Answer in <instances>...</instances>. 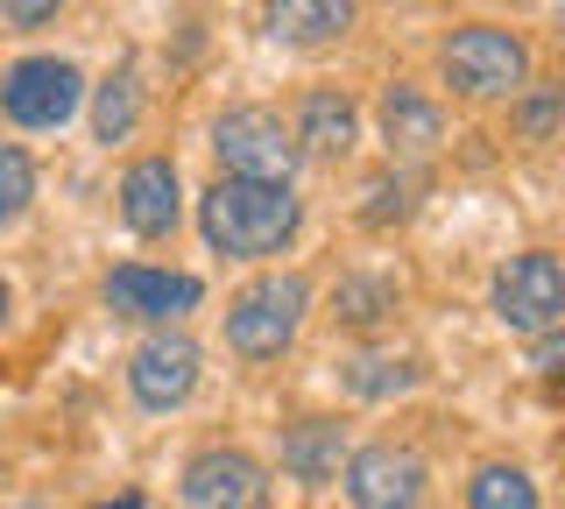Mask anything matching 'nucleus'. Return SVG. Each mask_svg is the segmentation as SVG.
I'll list each match as a JSON object with an SVG mask.
<instances>
[{
  "label": "nucleus",
  "mask_w": 565,
  "mask_h": 509,
  "mask_svg": "<svg viewBox=\"0 0 565 509\" xmlns=\"http://www.w3.org/2000/svg\"><path fill=\"white\" fill-rule=\"evenodd\" d=\"M205 241L220 255H276L297 234V199L290 184H255V178H220L199 205Z\"/></svg>",
  "instance_id": "f257e3e1"
},
{
  "label": "nucleus",
  "mask_w": 565,
  "mask_h": 509,
  "mask_svg": "<svg viewBox=\"0 0 565 509\" xmlns=\"http://www.w3.org/2000/svg\"><path fill=\"white\" fill-rule=\"evenodd\" d=\"M438 64H446V78L467 99H502V93H523V85H530L523 36H509V29H494V22L459 29V36L438 50Z\"/></svg>",
  "instance_id": "f03ea898"
},
{
  "label": "nucleus",
  "mask_w": 565,
  "mask_h": 509,
  "mask_svg": "<svg viewBox=\"0 0 565 509\" xmlns=\"http://www.w3.org/2000/svg\"><path fill=\"white\" fill-rule=\"evenodd\" d=\"M297 319H305V284L297 276H262L255 290L234 297L226 311V347L241 361H276L282 347L297 340Z\"/></svg>",
  "instance_id": "7ed1b4c3"
},
{
  "label": "nucleus",
  "mask_w": 565,
  "mask_h": 509,
  "mask_svg": "<svg viewBox=\"0 0 565 509\" xmlns=\"http://www.w3.org/2000/svg\"><path fill=\"white\" fill-rule=\"evenodd\" d=\"M212 149H220L226 178H255V184H290L297 170V142L282 135V120L269 107H234L212 128Z\"/></svg>",
  "instance_id": "20e7f679"
},
{
  "label": "nucleus",
  "mask_w": 565,
  "mask_h": 509,
  "mask_svg": "<svg viewBox=\"0 0 565 509\" xmlns=\"http://www.w3.org/2000/svg\"><path fill=\"white\" fill-rule=\"evenodd\" d=\"M494 311H502L516 332H552L565 319V269H558V255L530 248V255L509 262V269L494 276Z\"/></svg>",
  "instance_id": "39448f33"
},
{
  "label": "nucleus",
  "mask_w": 565,
  "mask_h": 509,
  "mask_svg": "<svg viewBox=\"0 0 565 509\" xmlns=\"http://www.w3.org/2000/svg\"><path fill=\"white\" fill-rule=\"evenodd\" d=\"M78 93H85V78L64 57H22L0 78V114L22 120V128H57V120H71Z\"/></svg>",
  "instance_id": "423d86ee"
},
{
  "label": "nucleus",
  "mask_w": 565,
  "mask_h": 509,
  "mask_svg": "<svg viewBox=\"0 0 565 509\" xmlns=\"http://www.w3.org/2000/svg\"><path fill=\"white\" fill-rule=\"evenodd\" d=\"M347 496H353V509H417L424 460L403 446H361L347 460Z\"/></svg>",
  "instance_id": "0eeeda50"
},
{
  "label": "nucleus",
  "mask_w": 565,
  "mask_h": 509,
  "mask_svg": "<svg viewBox=\"0 0 565 509\" xmlns=\"http://www.w3.org/2000/svg\"><path fill=\"white\" fill-rule=\"evenodd\" d=\"M128 382H135V396L149 403V411H170V403H184L191 382H199V347H191L184 332H156V340L135 347Z\"/></svg>",
  "instance_id": "6e6552de"
},
{
  "label": "nucleus",
  "mask_w": 565,
  "mask_h": 509,
  "mask_svg": "<svg viewBox=\"0 0 565 509\" xmlns=\"http://www.w3.org/2000/svg\"><path fill=\"white\" fill-rule=\"evenodd\" d=\"M184 509H262V467L234 446H212L184 467Z\"/></svg>",
  "instance_id": "1a4fd4ad"
},
{
  "label": "nucleus",
  "mask_w": 565,
  "mask_h": 509,
  "mask_svg": "<svg viewBox=\"0 0 565 509\" xmlns=\"http://www.w3.org/2000/svg\"><path fill=\"white\" fill-rule=\"evenodd\" d=\"M106 305L120 311V319H170V311H191L199 305V276H177V269H128L106 276Z\"/></svg>",
  "instance_id": "9d476101"
},
{
  "label": "nucleus",
  "mask_w": 565,
  "mask_h": 509,
  "mask_svg": "<svg viewBox=\"0 0 565 509\" xmlns=\"http://www.w3.org/2000/svg\"><path fill=\"white\" fill-rule=\"evenodd\" d=\"M120 220L135 234H170L177 226V170L163 156H141L128 178H120Z\"/></svg>",
  "instance_id": "9b49d317"
},
{
  "label": "nucleus",
  "mask_w": 565,
  "mask_h": 509,
  "mask_svg": "<svg viewBox=\"0 0 565 509\" xmlns=\"http://www.w3.org/2000/svg\"><path fill=\"white\" fill-rule=\"evenodd\" d=\"M382 142H388V156H431L438 142H446L438 99L411 93V85H388L382 93Z\"/></svg>",
  "instance_id": "f8f14e48"
},
{
  "label": "nucleus",
  "mask_w": 565,
  "mask_h": 509,
  "mask_svg": "<svg viewBox=\"0 0 565 509\" xmlns=\"http://www.w3.org/2000/svg\"><path fill=\"white\" fill-rule=\"evenodd\" d=\"M282 467H290V481L326 488L332 474H340V425H326V417L290 425V432H282Z\"/></svg>",
  "instance_id": "ddd939ff"
},
{
  "label": "nucleus",
  "mask_w": 565,
  "mask_h": 509,
  "mask_svg": "<svg viewBox=\"0 0 565 509\" xmlns=\"http://www.w3.org/2000/svg\"><path fill=\"white\" fill-rule=\"evenodd\" d=\"M305 156H347L353 149V99H340V93H311L305 107H297V135H290Z\"/></svg>",
  "instance_id": "4468645a"
},
{
  "label": "nucleus",
  "mask_w": 565,
  "mask_h": 509,
  "mask_svg": "<svg viewBox=\"0 0 565 509\" xmlns=\"http://www.w3.org/2000/svg\"><path fill=\"white\" fill-rule=\"evenodd\" d=\"M269 29L282 43H332L353 29V0H269Z\"/></svg>",
  "instance_id": "2eb2a0df"
},
{
  "label": "nucleus",
  "mask_w": 565,
  "mask_h": 509,
  "mask_svg": "<svg viewBox=\"0 0 565 509\" xmlns=\"http://www.w3.org/2000/svg\"><path fill=\"white\" fill-rule=\"evenodd\" d=\"M467 502L473 509H537V481L523 467H481L467 481Z\"/></svg>",
  "instance_id": "dca6fc26"
},
{
  "label": "nucleus",
  "mask_w": 565,
  "mask_h": 509,
  "mask_svg": "<svg viewBox=\"0 0 565 509\" xmlns=\"http://www.w3.org/2000/svg\"><path fill=\"white\" fill-rule=\"evenodd\" d=\"M332 311H340L347 326H375L382 311H396V290H388L382 276H347V284L332 290Z\"/></svg>",
  "instance_id": "f3484780"
},
{
  "label": "nucleus",
  "mask_w": 565,
  "mask_h": 509,
  "mask_svg": "<svg viewBox=\"0 0 565 509\" xmlns=\"http://www.w3.org/2000/svg\"><path fill=\"white\" fill-rule=\"evenodd\" d=\"M93 128H99V142H120V135L135 128V78H128V72L99 85V99H93Z\"/></svg>",
  "instance_id": "a211bd4d"
},
{
  "label": "nucleus",
  "mask_w": 565,
  "mask_h": 509,
  "mask_svg": "<svg viewBox=\"0 0 565 509\" xmlns=\"http://www.w3.org/2000/svg\"><path fill=\"white\" fill-rule=\"evenodd\" d=\"M29 199H35V170H29V156L14 149V142H0V226L22 220V213H29Z\"/></svg>",
  "instance_id": "6ab92c4d"
},
{
  "label": "nucleus",
  "mask_w": 565,
  "mask_h": 509,
  "mask_svg": "<svg viewBox=\"0 0 565 509\" xmlns=\"http://www.w3.org/2000/svg\"><path fill=\"white\" fill-rule=\"evenodd\" d=\"M411 375H417L411 361H382V354L347 361V390H353V396H388V390H411Z\"/></svg>",
  "instance_id": "aec40b11"
},
{
  "label": "nucleus",
  "mask_w": 565,
  "mask_h": 509,
  "mask_svg": "<svg viewBox=\"0 0 565 509\" xmlns=\"http://www.w3.org/2000/svg\"><path fill=\"white\" fill-rule=\"evenodd\" d=\"M403 213H411V184H388V178H375V184H367V226H388V220H403Z\"/></svg>",
  "instance_id": "412c9836"
},
{
  "label": "nucleus",
  "mask_w": 565,
  "mask_h": 509,
  "mask_svg": "<svg viewBox=\"0 0 565 509\" xmlns=\"http://www.w3.org/2000/svg\"><path fill=\"white\" fill-rule=\"evenodd\" d=\"M516 128L530 135V142H544V135H552V128H558V93H552V85H537V93H530V99H523V114H516Z\"/></svg>",
  "instance_id": "4be33fe9"
},
{
  "label": "nucleus",
  "mask_w": 565,
  "mask_h": 509,
  "mask_svg": "<svg viewBox=\"0 0 565 509\" xmlns=\"http://www.w3.org/2000/svg\"><path fill=\"white\" fill-rule=\"evenodd\" d=\"M0 14H8L14 29H35V22H50V14H57V0H0Z\"/></svg>",
  "instance_id": "5701e85b"
},
{
  "label": "nucleus",
  "mask_w": 565,
  "mask_h": 509,
  "mask_svg": "<svg viewBox=\"0 0 565 509\" xmlns=\"http://www.w3.org/2000/svg\"><path fill=\"white\" fill-rule=\"evenodd\" d=\"M537 368H558V332H537Z\"/></svg>",
  "instance_id": "b1692460"
},
{
  "label": "nucleus",
  "mask_w": 565,
  "mask_h": 509,
  "mask_svg": "<svg viewBox=\"0 0 565 509\" xmlns=\"http://www.w3.org/2000/svg\"><path fill=\"white\" fill-rule=\"evenodd\" d=\"M99 509H141V502H135V496H120V502H99Z\"/></svg>",
  "instance_id": "393cba45"
},
{
  "label": "nucleus",
  "mask_w": 565,
  "mask_h": 509,
  "mask_svg": "<svg viewBox=\"0 0 565 509\" xmlns=\"http://www.w3.org/2000/svg\"><path fill=\"white\" fill-rule=\"evenodd\" d=\"M0 319H8V284H0Z\"/></svg>",
  "instance_id": "a878e982"
},
{
  "label": "nucleus",
  "mask_w": 565,
  "mask_h": 509,
  "mask_svg": "<svg viewBox=\"0 0 565 509\" xmlns=\"http://www.w3.org/2000/svg\"><path fill=\"white\" fill-rule=\"evenodd\" d=\"M29 509H35V502H29Z\"/></svg>",
  "instance_id": "bb28decb"
}]
</instances>
